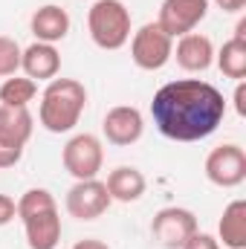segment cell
Listing matches in <instances>:
<instances>
[{
	"instance_id": "19",
	"label": "cell",
	"mask_w": 246,
	"mask_h": 249,
	"mask_svg": "<svg viewBox=\"0 0 246 249\" xmlns=\"http://www.w3.org/2000/svg\"><path fill=\"white\" fill-rule=\"evenodd\" d=\"M38 96V81L26 78V75H9L0 84V105L6 107H29V102H35Z\"/></svg>"
},
{
	"instance_id": "4",
	"label": "cell",
	"mask_w": 246,
	"mask_h": 249,
	"mask_svg": "<svg viewBox=\"0 0 246 249\" xmlns=\"http://www.w3.org/2000/svg\"><path fill=\"white\" fill-rule=\"evenodd\" d=\"M87 29L99 50L116 53L130 41V9L122 0H93L87 12Z\"/></svg>"
},
{
	"instance_id": "25",
	"label": "cell",
	"mask_w": 246,
	"mask_h": 249,
	"mask_svg": "<svg viewBox=\"0 0 246 249\" xmlns=\"http://www.w3.org/2000/svg\"><path fill=\"white\" fill-rule=\"evenodd\" d=\"M209 3H214L223 12H244L246 9V0H209Z\"/></svg>"
},
{
	"instance_id": "2",
	"label": "cell",
	"mask_w": 246,
	"mask_h": 249,
	"mask_svg": "<svg viewBox=\"0 0 246 249\" xmlns=\"http://www.w3.org/2000/svg\"><path fill=\"white\" fill-rule=\"evenodd\" d=\"M18 217L26 232L29 249H55L61 244L58 203L47 188H29L18 200Z\"/></svg>"
},
{
	"instance_id": "13",
	"label": "cell",
	"mask_w": 246,
	"mask_h": 249,
	"mask_svg": "<svg viewBox=\"0 0 246 249\" xmlns=\"http://www.w3.org/2000/svg\"><path fill=\"white\" fill-rule=\"evenodd\" d=\"M70 12L58 6V3H47L41 9L32 12L29 18V29L35 35V41H44V44H58L70 35Z\"/></svg>"
},
{
	"instance_id": "9",
	"label": "cell",
	"mask_w": 246,
	"mask_h": 249,
	"mask_svg": "<svg viewBox=\"0 0 246 249\" xmlns=\"http://www.w3.org/2000/svg\"><path fill=\"white\" fill-rule=\"evenodd\" d=\"M110 203L113 200L107 194V186L99 177L75 180V186L67 191V200H64L70 217H75V220H96V217H102L110 209Z\"/></svg>"
},
{
	"instance_id": "18",
	"label": "cell",
	"mask_w": 246,
	"mask_h": 249,
	"mask_svg": "<svg viewBox=\"0 0 246 249\" xmlns=\"http://www.w3.org/2000/svg\"><path fill=\"white\" fill-rule=\"evenodd\" d=\"M214 61H217V70H220L226 78L244 81L246 78V41L229 38V41L220 47V53H214Z\"/></svg>"
},
{
	"instance_id": "24",
	"label": "cell",
	"mask_w": 246,
	"mask_h": 249,
	"mask_svg": "<svg viewBox=\"0 0 246 249\" xmlns=\"http://www.w3.org/2000/svg\"><path fill=\"white\" fill-rule=\"evenodd\" d=\"M235 110H238V116H246V84L244 81H238V87H235Z\"/></svg>"
},
{
	"instance_id": "7",
	"label": "cell",
	"mask_w": 246,
	"mask_h": 249,
	"mask_svg": "<svg viewBox=\"0 0 246 249\" xmlns=\"http://www.w3.org/2000/svg\"><path fill=\"white\" fill-rule=\"evenodd\" d=\"M206 180L217 188H238L246 180V151L235 142L217 145L206 157Z\"/></svg>"
},
{
	"instance_id": "22",
	"label": "cell",
	"mask_w": 246,
	"mask_h": 249,
	"mask_svg": "<svg viewBox=\"0 0 246 249\" xmlns=\"http://www.w3.org/2000/svg\"><path fill=\"white\" fill-rule=\"evenodd\" d=\"M23 160V148H12L0 142V168H15Z\"/></svg>"
},
{
	"instance_id": "12",
	"label": "cell",
	"mask_w": 246,
	"mask_h": 249,
	"mask_svg": "<svg viewBox=\"0 0 246 249\" xmlns=\"http://www.w3.org/2000/svg\"><path fill=\"white\" fill-rule=\"evenodd\" d=\"M20 70L32 81H53L61 72V53L55 50V44L32 41L20 55Z\"/></svg>"
},
{
	"instance_id": "5",
	"label": "cell",
	"mask_w": 246,
	"mask_h": 249,
	"mask_svg": "<svg viewBox=\"0 0 246 249\" xmlns=\"http://www.w3.org/2000/svg\"><path fill=\"white\" fill-rule=\"evenodd\" d=\"M174 53V38L159 29V23H145L133 32L130 38V58L139 70L157 72L171 61Z\"/></svg>"
},
{
	"instance_id": "8",
	"label": "cell",
	"mask_w": 246,
	"mask_h": 249,
	"mask_svg": "<svg viewBox=\"0 0 246 249\" xmlns=\"http://www.w3.org/2000/svg\"><path fill=\"white\" fill-rule=\"evenodd\" d=\"M197 232V217L191 209L183 206H165L151 220V238L162 249H180Z\"/></svg>"
},
{
	"instance_id": "3",
	"label": "cell",
	"mask_w": 246,
	"mask_h": 249,
	"mask_svg": "<svg viewBox=\"0 0 246 249\" xmlns=\"http://www.w3.org/2000/svg\"><path fill=\"white\" fill-rule=\"evenodd\" d=\"M87 107V90L75 78H53L41 93L38 122L50 133H70L81 122V113Z\"/></svg>"
},
{
	"instance_id": "17",
	"label": "cell",
	"mask_w": 246,
	"mask_h": 249,
	"mask_svg": "<svg viewBox=\"0 0 246 249\" xmlns=\"http://www.w3.org/2000/svg\"><path fill=\"white\" fill-rule=\"evenodd\" d=\"M217 244L226 249H246V200H232L217 223Z\"/></svg>"
},
{
	"instance_id": "21",
	"label": "cell",
	"mask_w": 246,
	"mask_h": 249,
	"mask_svg": "<svg viewBox=\"0 0 246 249\" xmlns=\"http://www.w3.org/2000/svg\"><path fill=\"white\" fill-rule=\"evenodd\" d=\"M180 249H220V244H217V238H214V235H209V232H200V229H197V232H194V235H191Z\"/></svg>"
},
{
	"instance_id": "23",
	"label": "cell",
	"mask_w": 246,
	"mask_h": 249,
	"mask_svg": "<svg viewBox=\"0 0 246 249\" xmlns=\"http://www.w3.org/2000/svg\"><path fill=\"white\" fill-rule=\"evenodd\" d=\"M18 217V203L9 194H0V226H9Z\"/></svg>"
},
{
	"instance_id": "20",
	"label": "cell",
	"mask_w": 246,
	"mask_h": 249,
	"mask_svg": "<svg viewBox=\"0 0 246 249\" xmlns=\"http://www.w3.org/2000/svg\"><path fill=\"white\" fill-rule=\"evenodd\" d=\"M20 44L9 35H0V78H9V75H18L20 70Z\"/></svg>"
},
{
	"instance_id": "11",
	"label": "cell",
	"mask_w": 246,
	"mask_h": 249,
	"mask_svg": "<svg viewBox=\"0 0 246 249\" xmlns=\"http://www.w3.org/2000/svg\"><path fill=\"white\" fill-rule=\"evenodd\" d=\"M102 133H105V139H107L110 145H116V148H130V145H136V142L142 139V133H145V119H142L139 107H133V105H116V107H110V110L105 113V119H102Z\"/></svg>"
},
{
	"instance_id": "15",
	"label": "cell",
	"mask_w": 246,
	"mask_h": 249,
	"mask_svg": "<svg viewBox=\"0 0 246 249\" xmlns=\"http://www.w3.org/2000/svg\"><path fill=\"white\" fill-rule=\"evenodd\" d=\"M35 130V116L29 107H6L0 105V142L12 148H26Z\"/></svg>"
},
{
	"instance_id": "1",
	"label": "cell",
	"mask_w": 246,
	"mask_h": 249,
	"mask_svg": "<svg viewBox=\"0 0 246 249\" xmlns=\"http://www.w3.org/2000/svg\"><path fill=\"white\" fill-rule=\"evenodd\" d=\"M151 116L157 130L171 142H200L211 136L226 116L223 93L200 78L168 81L154 93Z\"/></svg>"
},
{
	"instance_id": "27",
	"label": "cell",
	"mask_w": 246,
	"mask_h": 249,
	"mask_svg": "<svg viewBox=\"0 0 246 249\" xmlns=\"http://www.w3.org/2000/svg\"><path fill=\"white\" fill-rule=\"evenodd\" d=\"M235 38H238V41H246V18L238 20V26H235Z\"/></svg>"
},
{
	"instance_id": "26",
	"label": "cell",
	"mask_w": 246,
	"mask_h": 249,
	"mask_svg": "<svg viewBox=\"0 0 246 249\" xmlns=\"http://www.w3.org/2000/svg\"><path fill=\"white\" fill-rule=\"evenodd\" d=\"M72 249H110V247L105 241H99V238H84V241L72 244Z\"/></svg>"
},
{
	"instance_id": "14",
	"label": "cell",
	"mask_w": 246,
	"mask_h": 249,
	"mask_svg": "<svg viewBox=\"0 0 246 249\" xmlns=\"http://www.w3.org/2000/svg\"><path fill=\"white\" fill-rule=\"evenodd\" d=\"M171 58H177V64L183 67L185 72H206L214 64V44L209 35L200 32H188L177 41Z\"/></svg>"
},
{
	"instance_id": "6",
	"label": "cell",
	"mask_w": 246,
	"mask_h": 249,
	"mask_svg": "<svg viewBox=\"0 0 246 249\" xmlns=\"http://www.w3.org/2000/svg\"><path fill=\"white\" fill-rule=\"evenodd\" d=\"M61 162L70 177L75 180H93L99 177L102 165H105V148L102 139L93 133H75L61 151Z\"/></svg>"
},
{
	"instance_id": "10",
	"label": "cell",
	"mask_w": 246,
	"mask_h": 249,
	"mask_svg": "<svg viewBox=\"0 0 246 249\" xmlns=\"http://www.w3.org/2000/svg\"><path fill=\"white\" fill-rule=\"evenodd\" d=\"M209 15V0H162L159 6V29L171 38H183L194 32Z\"/></svg>"
},
{
	"instance_id": "16",
	"label": "cell",
	"mask_w": 246,
	"mask_h": 249,
	"mask_svg": "<svg viewBox=\"0 0 246 249\" xmlns=\"http://www.w3.org/2000/svg\"><path fill=\"white\" fill-rule=\"evenodd\" d=\"M105 186H107L110 200H116V203H136V200L145 194L148 180H145V174H142L139 168H133V165H119V168H113V171L107 174Z\"/></svg>"
}]
</instances>
